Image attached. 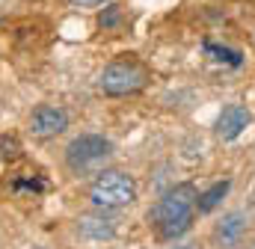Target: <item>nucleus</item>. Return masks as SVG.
Wrapping results in <instances>:
<instances>
[{
    "label": "nucleus",
    "instance_id": "f257e3e1",
    "mask_svg": "<svg viewBox=\"0 0 255 249\" xmlns=\"http://www.w3.org/2000/svg\"><path fill=\"white\" fill-rule=\"evenodd\" d=\"M196 196L199 193H196L193 184H178V187H169L157 199V205L148 214V220L157 226V235L163 241H175L184 232H190L193 214H196Z\"/></svg>",
    "mask_w": 255,
    "mask_h": 249
},
{
    "label": "nucleus",
    "instance_id": "0eeeda50",
    "mask_svg": "<svg viewBox=\"0 0 255 249\" xmlns=\"http://www.w3.org/2000/svg\"><path fill=\"white\" fill-rule=\"evenodd\" d=\"M247 226H250L247 214H244V211H232V214H226V217L217 223L214 238H217V244L223 249H232V247H238L241 238L247 235Z\"/></svg>",
    "mask_w": 255,
    "mask_h": 249
},
{
    "label": "nucleus",
    "instance_id": "6e6552de",
    "mask_svg": "<svg viewBox=\"0 0 255 249\" xmlns=\"http://www.w3.org/2000/svg\"><path fill=\"white\" fill-rule=\"evenodd\" d=\"M77 232H80L83 238H89V241H110V238L116 235V220L107 217L104 211H98V214H83V217L77 220Z\"/></svg>",
    "mask_w": 255,
    "mask_h": 249
},
{
    "label": "nucleus",
    "instance_id": "423d86ee",
    "mask_svg": "<svg viewBox=\"0 0 255 249\" xmlns=\"http://www.w3.org/2000/svg\"><path fill=\"white\" fill-rule=\"evenodd\" d=\"M253 122V113L244 107V104H229L223 107V113L217 116V136L220 139H238L247 124Z\"/></svg>",
    "mask_w": 255,
    "mask_h": 249
},
{
    "label": "nucleus",
    "instance_id": "7ed1b4c3",
    "mask_svg": "<svg viewBox=\"0 0 255 249\" xmlns=\"http://www.w3.org/2000/svg\"><path fill=\"white\" fill-rule=\"evenodd\" d=\"M110 154H113V142L107 136H101V133H80L65 145V163L77 175H83L92 166L104 163Z\"/></svg>",
    "mask_w": 255,
    "mask_h": 249
},
{
    "label": "nucleus",
    "instance_id": "f8f14e48",
    "mask_svg": "<svg viewBox=\"0 0 255 249\" xmlns=\"http://www.w3.org/2000/svg\"><path fill=\"white\" fill-rule=\"evenodd\" d=\"M98 21H101V27H113V24L119 21V9H116V6H107V9L101 12Z\"/></svg>",
    "mask_w": 255,
    "mask_h": 249
},
{
    "label": "nucleus",
    "instance_id": "9d476101",
    "mask_svg": "<svg viewBox=\"0 0 255 249\" xmlns=\"http://www.w3.org/2000/svg\"><path fill=\"white\" fill-rule=\"evenodd\" d=\"M205 51H208L217 62H226V65H241V62H244V57H241L238 51H232V48H220V45H211V42H208Z\"/></svg>",
    "mask_w": 255,
    "mask_h": 249
},
{
    "label": "nucleus",
    "instance_id": "f03ea898",
    "mask_svg": "<svg viewBox=\"0 0 255 249\" xmlns=\"http://www.w3.org/2000/svg\"><path fill=\"white\" fill-rule=\"evenodd\" d=\"M89 199L95 208L101 211H116V208H125L136 199V181L122 172V169H107L101 172L92 187H89Z\"/></svg>",
    "mask_w": 255,
    "mask_h": 249
},
{
    "label": "nucleus",
    "instance_id": "1a4fd4ad",
    "mask_svg": "<svg viewBox=\"0 0 255 249\" xmlns=\"http://www.w3.org/2000/svg\"><path fill=\"white\" fill-rule=\"evenodd\" d=\"M229 187H232V181H217L214 187H208L205 193H199V196H196V211H199V214L214 211V208L223 202V196L229 193Z\"/></svg>",
    "mask_w": 255,
    "mask_h": 249
},
{
    "label": "nucleus",
    "instance_id": "4468645a",
    "mask_svg": "<svg viewBox=\"0 0 255 249\" xmlns=\"http://www.w3.org/2000/svg\"><path fill=\"white\" fill-rule=\"evenodd\" d=\"M172 249H193V247H172Z\"/></svg>",
    "mask_w": 255,
    "mask_h": 249
},
{
    "label": "nucleus",
    "instance_id": "ddd939ff",
    "mask_svg": "<svg viewBox=\"0 0 255 249\" xmlns=\"http://www.w3.org/2000/svg\"><path fill=\"white\" fill-rule=\"evenodd\" d=\"M74 6H98V3H104V0H71Z\"/></svg>",
    "mask_w": 255,
    "mask_h": 249
},
{
    "label": "nucleus",
    "instance_id": "9b49d317",
    "mask_svg": "<svg viewBox=\"0 0 255 249\" xmlns=\"http://www.w3.org/2000/svg\"><path fill=\"white\" fill-rule=\"evenodd\" d=\"M21 157V142L15 136H0V160H15Z\"/></svg>",
    "mask_w": 255,
    "mask_h": 249
},
{
    "label": "nucleus",
    "instance_id": "39448f33",
    "mask_svg": "<svg viewBox=\"0 0 255 249\" xmlns=\"http://www.w3.org/2000/svg\"><path fill=\"white\" fill-rule=\"evenodd\" d=\"M65 127H68V113H65L63 107H54V104H42L30 116V130L36 136H42V139L63 133Z\"/></svg>",
    "mask_w": 255,
    "mask_h": 249
},
{
    "label": "nucleus",
    "instance_id": "20e7f679",
    "mask_svg": "<svg viewBox=\"0 0 255 249\" xmlns=\"http://www.w3.org/2000/svg\"><path fill=\"white\" fill-rule=\"evenodd\" d=\"M145 80H148V71H145L139 62L116 60L101 71L98 89H101L104 95H116V98H119V95H133V92H139V89L145 86Z\"/></svg>",
    "mask_w": 255,
    "mask_h": 249
}]
</instances>
